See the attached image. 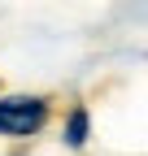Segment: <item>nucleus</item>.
<instances>
[{"mask_svg":"<svg viewBox=\"0 0 148 156\" xmlns=\"http://www.w3.org/2000/svg\"><path fill=\"white\" fill-rule=\"evenodd\" d=\"M52 117L48 95H0V134L5 139H31Z\"/></svg>","mask_w":148,"mask_h":156,"instance_id":"f257e3e1","label":"nucleus"},{"mask_svg":"<svg viewBox=\"0 0 148 156\" xmlns=\"http://www.w3.org/2000/svg\"><path fill=\"white\" fill-rule=\"evenodd\" d=\"M87 134H91V113L74 104L65 113V147H87Z\"/></svg>","mask_w":148,"mask_h":156,"instance_id":"f03ea898","label":"nucleus"}]
</instances>
